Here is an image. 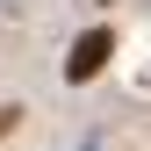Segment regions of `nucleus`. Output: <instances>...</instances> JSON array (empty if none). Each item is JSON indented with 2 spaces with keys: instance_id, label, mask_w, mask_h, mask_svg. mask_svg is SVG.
I'll return each mask as SVG.
<instances>
[{
  "instance_id": "1",
  "label": "nucleus",
  "mask_w": 151,
  "mask_h": 151,
  "mask_svg": "<svg viewBox=\"0 0 151 151\" xmlns=\"http://www.w3.org/2000/svg\"><path fill=\"white\" fill-rule=\"evenodd\" d=\"M108 50H115V36H108V29H93L86 43L72 50V79H93V72H101V58H108Z\"/></svg>"
}]
</instances>
